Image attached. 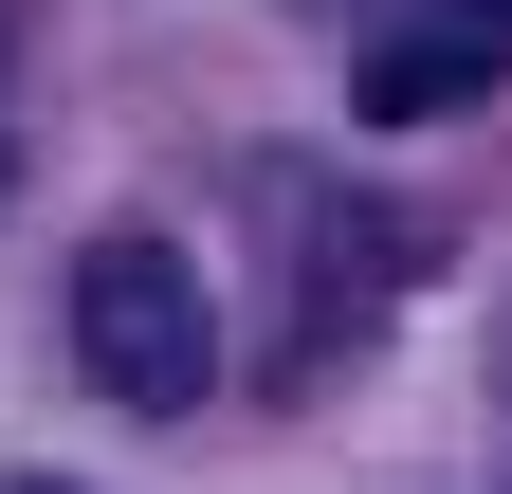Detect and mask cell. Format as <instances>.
<instances>
[{
  "label": "cell",
  "instance_id": "1",
  "mask_svg": "<svg viewBox=\"0 0 512 494\" xmlns=\"http://www.w3.org/2000/svg\"><path fill=\"white\" fill-rule=\"evenodd\" d=\"M74 366H92L110 403H147V421L220 403V293H202V257L92 238V257H74Z\"/></svg>",
  "mask_w": 512,
  "mask_h": 494
},
{
  "label": "cell",
  "instance_id": "2",
  "mask_svg": "<svg viewBox=\"0 0 512 494\" xmlns=\"http://www.w3.org/2000/svg\"><path fill=\"white\" fill-rule=\"evenodd\" d=\"M494 74H512V19H403V37H366V74H348V110L366 129H476L494 110Z\"/></svg>",
  "mask_w": 512,
  "mask_h": 494
},
{
  "label": "cell",
  "instance_id": "3",
  "mask_svg": "<svg viewBox=\"0 0 512 494\" xmlns=\"http://www.w3.org/2000/svg\"><path fill=\"white\" fill-rule=\"evenodd\" d=\"M0 494H55V476H0Z\"/></svg>",
  "mask_w": 512,
  "mask_h": 494
},
{
  "label": "cell",
  "instance_id": "4",
  "mask_svg": "<svg viewBox=\"0 0 512 494\" xmlns=\"http://www.w3.org/2000/svg\"><path fill=\"white\" fill-rule=\"evenodd\" d=\"M476 19H512V0H476Z\"/></svg>",
  "mask_w": 512,
  "mask_h": 494
}]
</instances>
